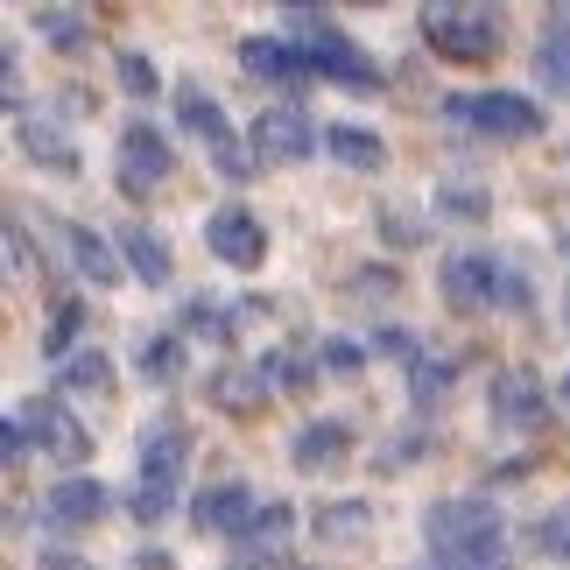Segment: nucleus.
<instances>
[{
    "label": "nucleus",
    "mask_w": 570,
    "mask_h": 570,
    "mask_svg": "<svg viewBox=\"0 0 570 570\" xmlns=\"http://www.w3.org/2000/svg\"><path fill=\"white\" fill-rule=\"evenodd\" d=\"M423 42L458 57V63H487V57H500V42H508V14L472 8V0H444V8H423Z\"/></svg>",
    "instance_id": "obj_1"
},
{
    "label": "nucleus",
    "mask_w": 570,
    "mask_h": 570,
    "mask_svg": "<svg viewBox=\"0 0 570 570\" xmlns=\"http://www.w3.org/2000/svg\"><path fill=\"white\" fill-rule=\"evenodd\" d=\"M423 570H508V535H500V542H479V550H451V557H430Z\"/></svg>",
    "instance_id": "obj_26"
},
{
    "label": "nucleus",
    "mask_w": 570,
    "mask_h": 570,
    "mask_svg": "<svg viewBox=\"0 0 570 570\" xmlns=\"http://www.w3.org/2000/svg\"><path fill=\"white\" fill-rule=\"evenodd\" d=\"M500 535H508V521H500V508H493L487 493H451V500H436V508H423L430 557L479 550V542H500Z\"/></svg>",
    "instance_id": "obj_2"
},
{
    "label": "nucleus",
    "mask_w": 570,
    "mask_h": 570,
    "mask_svg": "<svg viewBox=\"0 0 570 570\" xmlns=\"http://www.w3.org/2000/svg\"><path fill=\"white\" fill-rule=\"evenodd\" d=\"M29 444H42L50 458H63V465H78V458L92 451V436L78 430V415L63 409V402H21L8 415V458H21Z\"/></svg>",
    "instance_id": "obj_4"
},
{
    "label": "nucleus",
    "mask_w": 570,
    "mask_h": 570,
    "mask_svg": "<svg viewBox=\"0 0 570 570\" xmlns=\"http://www.w3.org/2000/svg\"><path fill=\"white\" fill-rule=\"evenodd\" d=\"M106 508H114V493H106L99 479H63V487L42 493V521H50V529H85V521H99Z\"/></svg>",
    "instance_id": "obj_13"
},
{
    "label": "nucleus",
    "mask_w": 570,
    "mask_h": 570,
    "mask_svg": "<svg viewBox=\"0 0 570 570\" xmlns=\"http://www.w3.org/2000/svg\"><path fill=\"white\" fill-rule=\"evenodd\" d=\"M324 156H338L345 169H381L387 148H381V135H366V127H324Z\"/></svg>",
    "instance_id": "obj_21"
},
{
    "label": "nucleus",
    "mask_w": 570,
    "mask_h": 570,
    "mask_svg": "<svg viewBox=\"0 0 570 570\" xmlns=\"http://www.w3.org/2000/svg\"><path fill=\"white\" fill-rule=\"evenodd\" d=\"M205 247H212V261H226V268H261V261H268V226H261L247 205H218L205 218Z\"/></svg>",
    "instance_id": "obj_8"
},
{
    "label": "nucleus",
    "mask_w": 570,
    "mask_h": 570,
    "mask_svg": "<svg viewBox=\"0 0 570 570\" xmlns=\"http://www.w3.org/2000/svg\"><path fill=\"white\" fill-rule=\"evenodd\" d=\"M36 29L57 42V50H78L85 36H92V21H85L78 8H36Z\"/></svg>",
    "instance_id": "obj_25"
},
{
    "label": "nucleus",
    "mask_w": 570,
    "mask_h": 570,
    "mask_svg": "<svg viewBox=\"0 0 570 570\" xmlns=\"http://www.w3.org/2000/svg\"><path fill=\"white\" fill-rule=\"evenodd\" d=\"M409 394H415V402H436V394H451V366H444V360H423V366H415V381H409Z\"/></svg>",
    "instance_id": "obj_30"
},
{
    "label": "nucleus",
    "mask_w": 570,
    "mask_h": 570,
    "mask_svg": "<svg viewBox=\"0 0 570 570\" xmlns=\"http://www.w3.org/2000/svg\"><path fill=\"white\" fill-rule=\"evenodd\" d=\"M557 394H563V402H570V374H563V387H557Z\"/></svg>",
    "instance_id": "obj_37"
},
{
    "label": "nucleus",
    "mask_w": 570,
    "mask_h": 570,
    "mask_svg": "<svg viewBox=\"0 0 570 570\" xmlns=\"http://www.w3.org/2000/svg\"><path fill=\"white\" fill-rule=\"evenodd\" d=\"M169 169H177V156H169V135L163 127H148V120H135L120 135V190L127 197H148L156 184H169Z\"/></svg>",
    "instance_id": "obj_10"
},
{
    "label": "nucleus",
    "mask_w": 570,
    "mask_h": 570,
    "mask_svg": "<svg viewBox=\"0 0 570 570\" xmlns=\"http://www.w3.org/2000/svg\"><path fill=\"white\" fill-rule=\"evenodd\" d=\"M535 535H542V550L550 557H570V508H550L535 521Z\"/></svg>",
    "instance_id": "obj_31"
},
{
    "label": "nucleus",
    "mask_w": 570,
    "mask_h": 570,
    "mask_svg": "<svg viewBox=\"0 0 570 570\" xmlns=\"http://www.w3.org/2000/svg\"><path fill=\"white\" fill-rule=\"evenodd\" d=\"M444 296L465 303V311L529 303V289H521V275H514V261H500V254H451V261H444Z\"/></svg>",
    "instance_id": "obj_5"
},
{
    "label": "nucleus",
    "mask_w": 570,
    "mask_h": 570,
    "mask_svg": "<svg viewBox=\"0 0 570 570\" xmlns=\"http://www.w3.org/2000/svg\"><path fill=\"white\" fill-rule=\"evenodd\" d=\"M169 508H177V487H141V493H135V514H141V521H163Z\"/></svg>",
    "instance_id": "obj_32"
},
{
    "label": "nucleus",
    "mask_w": 570,
    "mask_h": 570,
    "mask_svg": "<svg viewBox=\"0 0 570 570\" xmlns=\"http://www.w3.org/2000/svg\"><path fill=\"white\" fill-rule=\"evenodd\" d=\"M120 254H127V275H141L148 289H163V282H169V247H163V233L120 226Z\"/></svg>",
    "instance_id": "obj_18"
},
{
    "label": "nucleus",
    "mask_w": 570,
    "mask_h": 570,
    "mask_svg": "<svg viewBox=\"0 0 570 570\" xmlns=\"http://www.w3.org/2000/svg\"><path fill=\"white\" fill-rule=\"evenodd\" d=\"M14 135H21V156H29V163H50V169H63V177L78 169V156L63 148V135L42 114H14Z\"/></svg>",
    "instance_id": "obj_19"
},
{
    "label": "nucleus",
    "mask_w": 570,
    "mask_h": 570,
    "mask_svg": "<svg viewBox=\"0 0 570 570\" xmlns=\"http://www.w3.org/2000/svg\"><path fill=\"white\" fill-rule=\"evenodd\" d=\"M177 366H184V338H177V332L141 345V374H148V381H177Z\"/></svg>",
    "instance_id": "obj_27"
},
{
    "label": "nucleus",
    "mask_w": 570,
    "mask_h": 570,
    "mask_svg": "<svg viewBox=\"0 0 570 570\" xmlns=\"http://www.w3.org/2000/svg\"><path fill=\"white\" fill-rule=\"evenodd\" d=\"M451 120H465L493 141H535L542 135V106L521 92H465V99H451Z\"/></svg>",
    "instance_id": "obj_6"
},
{
    "label": "nucleus",
    "mask_w": 570,
    "mask_h": 570,
    "mask_svg": "<svg viewBox=\"0 0 570 570\" xmlns=\"http://www.w3.org/2000/svg\"><path fill=\"white\" fill-rule=\"evenodd\" d=\"M8 268H14V275L29 268V233H21V226H8Z\"/></svg>",
    "instance_id": "obj_33"
},
{
    "label": "nucleus",
    "mask_w": 570,
    "mask_h": 570,
    "mask_svg": "<svg viewBox=\"0 0 570 570\" xmlns=\"http://www.w3.org/2000/svg\"><path fill=\"white\" fill-rule=\"evenodd\" d=\"M42 570H85V563H63V557H50V563H42Z\"/></svg>",
    "instance_id": "obj_35"
},
{
    "label": "nucleus",
    "mask_w": 570,
    "mask_h": 570,
    "mask_svg": "<svg viewBox=\"0 0 570 570\" xmlns=\"http://www.w3.org/2000/svg\"><path fill=\"white\" fill-rule=\"evenodd\" d=\"M345 444H353V436H345V423H311V430L296 436V465H303V472H311V465H338Z\"/></svg>",
    "instance_id": "obj_22"
},
{
    "label": "nucleus",
    "mask_w": 570,
    "mask_h": 570,
    "mask_svg": "<svg viewBox=\"0 0 570 570\" xmlns=\"http://www.w3.org/2000/svg\"><path fill=\"white\" fill-rule=\"evenodd\" d=\"M324 366H338V374H353V366H360V353H353V345H338V338H332V345H324Z\"/></svg>",
    "instance_id": "obj_34"
},
{
    "label": "nucleus",
    "mask_w": 570,
    "mask_h": 570,
    "mask_svg": "<svg viewBox=\"0 0 570 570\" xmlns=\"http://www.w3.org/2000/svg\"><path fill=\"white\" fill-rule=\"evenodd\" d=\"M247 141H254V163H303V156L324 148V135L311 127L303 106H261V120L247 127Z\"/></svg>",
    "instance_id": "obj_7"
},
{
    "label": "nucleus",
    "mask_w": 570,
    "mask_h": 570,
    "mask_svg": "<svg viewBox=\"0 0 570 570\" xmlns=\"http://www.w3.org/2000/svg\"><path fill=\"white\" fill-rule=\"evenodd\" d=\"M184 458H190L184 423H148L141 430V487H177V479H184Z\"/></svg>",
    "instance_id": "obj_14"
},
{
    "label": "nucleus",
    "mask_w": 570,
    "mask_h": 570,
    "mask_svg": "<svg viewBox=\"0 0 570 570\" xmlns=\"http://www.w3.org/2000/svg\"><path fill=\"white\" fill-rule=\"evenodd\" d=\"M177 106H184V120L197 127V135H205V148H212V163L226 169L233 184H239V177H254V156H247V148H239V135H233V120H226V106H218V99H205V92H197V85H184V92H177Z\"/></svg>",
    "instance_id": "obj_9"
},
{
    "label": "nucleus",
    "mask_w": 570,
    "mask_h": 570,
    "mask_svg": "<svg viewBox=\"0 0 570 570\" xmlns=\"http://www.w3.org/2000/svg\"><path fill=\"white\" fill-rule=\"evenodd\" d=\"M289 42L311 57V78H317V71L338 78V85H374V78H381L374 63L353 50V36H345L332 14H289Z\"/></svg>",
    "instance_id": "obj_3"
},
{
    "label": "nucleus",
    "mask_w": 570,
    "mask_h": 570,
    "mask_svg": "<svg viewBox=\"0 0 570 570\" xmlns=\"http://www.w3.org/2000/svg\"><path fill=\"white\" fill-rule=\"evenodd\" d=\"M535 85L550 99H570V21H557V14H550V29L535 42Z\"/></svg>",
    "instance_id": "obj_17"
},
{
    "label": "nucleus",
    "mask_w": 570,
    "mask_h": 570,
    "mask_svg": "<svg viewBox=\"0 0 570 570\" xmlns=\"http://www.w3.org/2000/svg\"><path fill=\"white\" fill-rule=\"evenodd\" d=\"M106 381H114V360H106L99 353V345H78V353L71 360H63V387H71V394H106Z\"/></svg>",
    "instance_id": "obj_23"
},
{
    "label": "nucleus",
    "mask_w": 570,
    "mask_h": 570,
    "mask_svg": "<svg viewBox=\"0 0 570 570\" xmlns=\"http://www.w3.org/2000/svg\"><path fill=\"white\" fill-rule=\"evenodd\" d=\"M493 423L500 430H529L542 423V409H550V387H542L535 374H521V366H508V374H493Z\"/></svg>",
    "instance_id": "obj_11"
},
{
    "label": "nucleus",
    "mask_w": 570,
    "mask_h": 570,
    "mask_svg": "<svg viewBox=\"0 0 570 570\" xmlns=\"http://www.w3.org/2000/svg\"><path fill=\"white\" fill-rule=\"evenodd\" d=\"M563 324H570V282H563Z\"/></svg>",
    "instance_id": "obj_36"
},
{
    "label": "nucleus",
    "mask_w": 570,
    "mask_h": 570,
    "mask_svg": "<svg viewBox=\"0 0 570 570\" xmlns=\"http://www.w3.org/2000/svg\"><path fill=\"white\" fill-rule=\"evenodd\" d=\"M239 63H247V78H268V85H282V92L311 78V57H303L289 36H247L239 42Z\"/></svg>",
    "instance_id": "obj_12"
},
{
    "label": "nucleus",
    "mask_w": 570,
    "mask_h": 570,
    "mask_svg": "<svg viewBox=\"0 0 570 570\" xmlns=\"http://www.w3.org/2000/svg\"><path fill=\"white\" fill-rule=\"evenodd\" d=\"M261 508H254V493L247 487H212L205 500H197V529H218V535H247V521H254Z\"/></svg>",
    "instance_id": "obj_16"
},
{
    "label": "nucleus",
    "mask_w": 570,
    "mask_h": 570,
    "mask_svg": "<svg viewBox=\"0 0 570 570\" xmlns=\"http://www.w3.org/2000/svg\"><path fill=\"white\" fill-rule=\"evenodd\" d=\"M366 529H374V508H366V500H332V508L311 514V535L317 542H360Z\"/></svg>",
    "instance_id": "obj_20"
},
{
    "label": "nucleus",
    "mask_w": 570,
    "mask_h": 570,
    "mask_svg": "<svg viewBox=\"0 0 570 570\" xmlns=\"http://www.w3.org/2000/svg\"><path fill=\"white\" fill-rule=\"evenodd\" d=\"M63 247H71V261H78V275H85V282H99V289H114V282L127 275V261H120V247H114V239H99L92 226H63Z\"/></svg>",
    "instance_id": "obj_15"
},
{
    "label": "nucleus",
    "mask_w": 570,
    "mask_h": 570,
    "mask_svg": "<svg viewBox=\"0 0 570 570\" xmlns=\"http://www.w3.org/2000/svg\"><path fill=\"white\" fill-rule=\"evenodd\" d=\"M78 303H57V311H50V332H42V353H50V360H71V338H78Z\"/></svg>",
    "instance_id": "obj_28"
},
{
    "label": "nucleus",
    "mask_w": 570,
    "mask_h": 570,
    "mask_svg": "<svg viewBox=\"0 0 570 570\" xmlns=\"http://www.w3.org/2000/svg\"><path fill=\"white\" fill-rule=\"evenodd\" d=\"M120 85H127V92H135V99H148V92H156L163 78H156V63H148L141 50H127V57H120Z\"/></svg>",
    "instance_id": "obj_29"
},
{
    "label": "nucleus",
    "mask_w": 570,
    "mask_h": 570,
    "mask_svg": "<svg viewBox=\"0 0 570 570\" xmlns=\"http://www.w3.org/2000/svg\"><path fill=\"white\" fill-rule=\"evenodd\" d=\"M289 535V508L282 500H268L254 521H247V535H239V550H254V557H275V542Z\"/></svg>",
    "instance_id": "obj_24"
}]
</instances>
